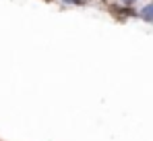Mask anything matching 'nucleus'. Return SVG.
I'll return each instance as SVG.
<instances>
[{
  "instance_id": "obj_3",
  "label": "nucleus",
  "mask_w": 153,
  "mask_h": 141,
  "mask_svg": "<svg viewBox=\"0 0 153 141\" xmlns=\"http://www.w3.org/2000/svg\"><path fill=\"white\" fill-rule=\"evenodd\" d=\"M124 2H134V0H124Z\"/></svg>"
},
{
  "instance_id": "obj_2",
  "label": "nucleus",
  "mask_w": 153,
  "mask_h": 141,
  "mask_svg": "<svg viewBox=\"0 0 153 141\" xmlns=\"http://www.w3.org/2000/svg\"><path fill=\"white\" fill-rule=\"evenodd\" d=\"M64 2H83V0H64Z\"/></svg>"
},
{
  "instance_id": "obj_1",
  "label": "nucleus",
  "mask_w": 153,
  "mask_h": 141,
  "mask_svg": "<svg viewBox=\"0 0 153 141\" xmlns=\"http://www.w3.org/2000/svg\"><path fill=\"white\" fill-rule=\"evenodd\" d=\"M141 17L145 21H153V4H147L143 10H141Z\"/></svg>"
}]
</instances>
